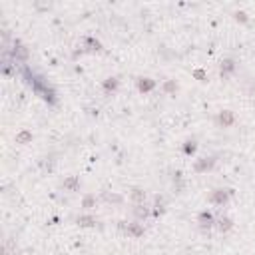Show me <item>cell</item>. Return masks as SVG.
<instances>
[{"instance_id":"1","label":"cell","mask_w":255,"mask_h":255,"mask_svg":"<svg viewBox=\"0 0 255 255\" xmlns=\"http://www.w3.org/2000/svg\"><path fill=\"white\" fill-rule=\"evenodd\" d=\"M219 223H221V225H219V229H221V231H223V229H227V227H229V219H221Z\"/></svg>"}]
</instances>
